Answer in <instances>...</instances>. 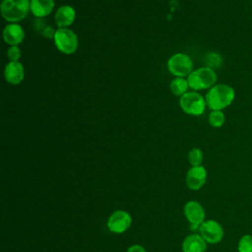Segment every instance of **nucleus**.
I'll return each mask as SVG.
<instances>
[{
  "label": "nucleus",
  "instance_id": "obj_1",
  "mask_svg": "<svg viewBox=\"0 0 252 252\" xmlns=\"http://www.w3.org/2000/svg\"><path fill=\"white\" fill-rule=\"evenodd\" d=\"M235 98L234 89L227 84H216L208 90L205 99L210 110H223Z\"/></svg>",
  "mask_w": 252,
  "mask_h": 252
},
{
  "label": "nucleus",
  "instance_id": "obj_20",
  "mask_svg": "<svg viewBox=\"0 0 252 252\" xmlns=\"http://www.w3.org/2000/svg\"><path fill=\"white\" fill-rule=\"evenodd\" d=\"M205 62L207 67L215 69V68H219L221 65L222 59L220 54L215 52H210L205 56Z\"/></svg>",
  "mask_w": 252,
  "mask_h": 252
},
{
  "label": "nucleus",
  "instance_id": "obj_16",
  "mask_svg": "<svg viewBox=\"0 0 252 252\" xmlns=\"http://www.w3.org/2000/svg\"><path fill=\"white\" fill-rule=\"evenodd\" d=\"M189 89V84L187 79L185 78H180V77H175L169 85V90L170 92L177 96H182L184 94L188 92Z\"/></svg>",
  "mask_w": 252,
  "mask_h": 252
},
{
  "label": "nucleus",
  "instance_id": "obj_9",
  "mask_svg": "<svg viewBox=\"0 0 252 252\" xmlns=\"http://www.w3.org/2000/svg\"><path fill=\"white\" fill-rule=\"evenodd\" d=\"M132 218L126 211L118 210L108 218L107 227L113 233H123L131 225Z\"/></svg>",
  "mask_w": 252,
  "mask_h": 252
},
{
  "label": "nucleus",
  "instance_id": "obj_12",
  "mask_svg": "<svg viewBox=\"0 0 252 252\" xmlns=\"http://www.w3.org/2000/svg\"><path fill=\"white\" fill-rule=\"evenodd\" d=\"M25 38V31L18 23H10L3 30V39L10 46L19 45Z\"/></svg>",
  "mask_w": 252,
  "mask_h": 252
},
{
  "label": "nucleus",
  "instance_id": "obj_19",
  "mask_svg": "<svg viewBox=\"0 0 252 252\" xmlns=\"http://www.w3.org/2000/svg\"><path fill=\"white\" fill-rule=\"evenodd\" d=\"M238 252H252V235L244 234L237 243Z\"/></svg>",
  "mask_w": 252,
  "mask_h": 252
},
{
  "label": "nucleus",
  "instance_id": "obj_22",
  "mask_svg": "<svg viewBox=\"0 0 252 252\" xmlns=\"http://www.w3.org/2000/svg\"><path fill=\"white\" fill-rule=\"evenodd\" d=\"M127 252H147L145 250L144 247H142L141 245H138V244H135V245H132L128 248Z\"/></svg>",
  "mask_w": 252,
  "mask_h": 252
},
{
  "label": "nucleus",
  "instance_id": "obj_5",
  "mask_svg": "<svg viewBox=\"0 0 252 252\" xmlns=\"http://www.w3.org/2000/svg\"><path fill=\"white\" fill-rule=\"evenodd\" d=\"M179 105L183 112L192 116L202 115L207 107L205 96L196 91H188L180 96Z\"/></svg>",
  "mask_w": 252,
  "mask_h": 252
},
{
  "label": "nucleus",
  "instance_id": "obj_4",
  "mask_svg": "<svg viewBox=\"0 0 252 252\" xmlns=\"http://www.w3.org/2000/svg\"><path fill=\"white\" fill-rule=\"evenodd\" d=\"M53 41L56 48L66 55L75 53L79 47L78 35L69 28H58L55 31Z\"/></svg>",
  "mask_w": 252,
  "mask_h": 252
},
{
  "label": "nucleus",
  "instance_id": "obj_21",
  "mask_svg": "<svg viewBox=\"0 0 252 252\" xmlns=\"http://www.w3.org/2000/svg\"><path fill=\"white\" fill-rule=\"evenodd\" d=\"M7 56L10 61H19L21 57V49L18 45L10 46L7 50Z\"/></svg>",
  "mask_w": 252,
  "mask_h": 252
},
{
  "label": "nucleus",
  "instance_id": "obj_6",
  "mask_svg": "<svg viewBox=\"0 0 252 252\" xmlns=\"http://www.w3.org/2000/svg\"><path fill=\"white\" fill-rule=\"evenodd\" d=\"M167 69L173 76L185 78L193 71V61L189 55L177 52L168 58Z\"/></svg>",
  "mask_w": 252,
  "mask_h": 252
},
{
  "label": "nucleus",
  "instance_id": "obj_8",
  "mask_svg": "<svg viewBox=\"0 0 252 252\" xmlns=\"http://www.w3.org/2000/svg\"><path fill=\"white\" fill-rule=\"evenodd\" d=\"M184 214L190 223L192 230L199 229L201 224L205 221L206 213L203 206L197 201H189L184 206Z\"/></svg>",
  "mask_w": 252,
  "mask_h": 252
},
{
  "label": "nucleus",
  "instance_id": "obj_10",
  "mask_svg": "<svg viewBox=\"0 0 252 252\" xmlns=\"http://www.w3.org/2000/svg\"><path fill=\"white\" fill-rule=\"evenodd\" d=\"M207 180V170L203 165L192 166L186 174V185L191 190L201 189Z\"/></svg>",
  "mask_w": 252,
  "mask_h": 252
},
{
  "label": "nucleus",
  "instance_id": "obj_15",
  "mask_svg": "<svg viewBox=\"0 0 252 252\" xmlns=\"http://www.w3.org/2000/svg\"><path fill=\"white\" fill-rule=\"evenodd\" d=\"M54 0H31V12L39 19L51 14L54 9Z\"/></svg>",
  "mask_w": 252,
  "mask_h": 252
},
{
  "label": "nucleus",
  "instance_id": "obj_11",
  "mask_svg": "<svg viewBox=\"0 0 252 252\" xmlns=\"http://www.w3.org/2000/svg\"><path fill=\"white\" fill-rule=\"evenodd\" d=\"M4 78L10 85L16 86L22 83L25 78V68L20 61H10L4 69Z\"/></svg>",
  "mask_w": 252,
  "mask_h": 252
},
{
  "label": "nucleus",
  "instance_id": "obj_7",
  "mask_svg": "<svg viewBox=\"0 0 252 252\" xmlns=\"http://www.w3.org/2000/svg\"><path fill=\"white\" fill-rule=\"evenodd\" d=\"M200 235L205 239L207 243L217 244L223 238L224 231L220 222L215 220H205L199 227Z\"/></svg>",
  "mask_w": 252,
  "mask_h": 252
},
{
  "label": "nucleus",
  "instance_id": "obj_17",
  "mask_svg": "<svg viewBox=\"0 0 252 252\" xmlns=\"http://www.w3.org/2000/svg\"><path fill=\"white\" fill-rule=\"evenodd\" d=\"M209 124L214 128H220L225 122V115L222 110H211L208 117Z\"/></svg>",
  "mask_w": 252,
  "mask_h": 252
},
{
  "label": "nucleus",
  "instance_id": "obj_18",
  "mask_svg": "<svg viewBox=\"0 0 252 252\" xmlns=\"http://www.w3.org/2000/svg\"><path fill=\"white\" fill-rule=\"evenodd\" d=\"M204 158V154L201 149L193 148L188 153V161L192 166L202 165V161Z\"/></svg>",
  "mask_w": 252,
  "mask_h": 252
},
{
  "label": "nucleus",
  "instance_id": "obj_3",
  "mask_svg": "<svg viewBox=\"0 0 252 252\" xmlns=\"http://www.w3.org/2000/svg\"><path fill=\"white\" fill-rule=\"evenodd\" d=\"M189 88L193 91L209 90L217 84L218 76L215 69L210 67H200L193 70L187 77Z\"/></svg>",
  "mask_w": 252,
  "mask_h": 252
},
{
  "label": "nucleus",
  "instance_id": "obj_2",
  "mask_svg": "<svg viewBox=\"0 0 252 252\" xmlns=\"http://www.w3.org/2000/svg\"><path fill=\"white\" fill-rule=\"evenodd\" d=\"M31 12V0H2L1 15L9 23H19Z\"/></svg>",
  "mask_w": 252,
  "mask_h": 252
},
{
  "label": "nucleus",
  "instance_id": "obj_13",
  "mask_svg": "<svg viewBox=\"0 0 252 252\" xmlns=\"http://www.w3.org/2000/svg\"><path fill=\"white\" fill-rule=\"evenodd\" d=\"M76 18V11L70 5L60 6L54 15V21L58 28H68L70 27Z\"/></svg>",
  "mask_w": 252,
  "mask_h": 252
},
{
  "label": "nucleus",
  "instance_id": "obj_14",
  "mask_svg": "<svg viewBox=\"0 0 252 252\" xmlns=\"http://www.w3.org/2000/svg\"><path fill=\"white\" fill-rule=\"evenodd\" d=\"M207 242L200 234H191L185 237L182 243L183 252H205Z\"/></svg>",
  "mask_w": 252,
  "mask_h": 252
}]
</instances>
